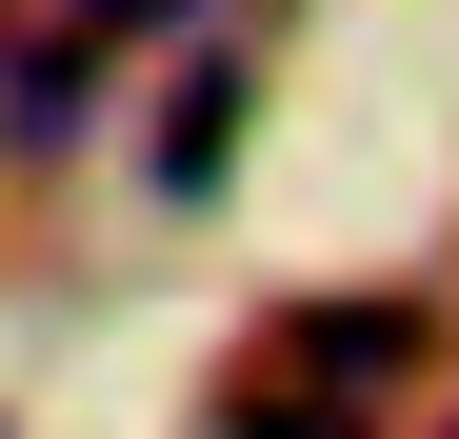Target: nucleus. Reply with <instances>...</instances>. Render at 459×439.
<instances>
[{
  "label": "nucleus",
  "instance_id": "obj_1",
  "mask_svg": "<svg viewBox=\"0 0 459 439\" xmlns=\"http://www.w3.org/2000/svg\"><path fill=\"white\" fill-rule=\"evenodd\" d=\"M180 0H0V140H60L100 100V60H140Z\"/></svg>",
  "mask_w": 459,
  "mask_h": 439
},
{
  "label": "nucleus",
  "instance_id": "obj_2",
  "mask_svg": "<svg viewBox=\"0 0 459 439\" xmlns=\"http://www.w3.org/2000/svg\"><path fill=\"white\" fill-rule=\"evenodd\" d=\"M260 359H299L320 400H400V380H420V320H400V300H320V320H280Z\"/></svg>",
  "mask_w": 459,
  "mask_h": 439
},
{
  "label": "nucleus",
  "instance_id": "obj_3",
  "mask_svg": "<svg viewBox=\"0 0 459 439\" xmlns=\"http://www.w3.org/2000/svg\"><path fill=\"white\" fill-rule=\"evenodd\" d=\"M220 439H359V400H320L299 359H240L220 380Z\"/></svg>",
  "mask_w": 459,
  "mask_h": 439
}]
</instances>
